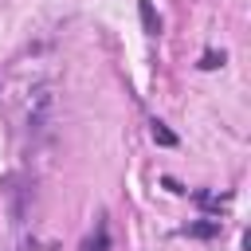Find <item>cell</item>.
Masks as SVG:
<instances>
[{
  "mask_svg": "<svg viewBox=\"0 0 251 251\" xmlns=\"http://www.w3.org/2000/svg\"><path fill=\"white\" fill-rule=\"evenodd\" d=\"M51 114H55V94L47 82H31L27 86V98H24V129L31 137L47 133L51 129Z\"/></svg>",
  "mask_w": 251,
  "mask_h": 251,
  "instance_id": "obj_1",
  "label": "cell"
},
{
  "mask_svg": "<svg viewBox=\"0 0 251 251\" xmlns=\"http://www.w3.org/2000/svg\"><path fill=\"white\" fill-rule=\"evenodd\" d=\"M106 247H110V227H106V216H98V227H94V235H86L82 251H106Z\"/></svg>",
  "mask_w": 251,
  "mask_h": 251,
  "instance_id": "obj_2",
  "label": "cell"
},
{
  "mask_svg": "<svg viewBox=\"0 0 251 251\" xmlns=\"http://www.w3.org/2000/svg\"><path fill=\"white\" fill-rule=\"evenodd\" d=\"M137 12H141L145 31H149V35H161V16L153 12V4H149V0H137Z\"/></svg>",
  "mask_w": 251,
  "mask_h": 251,
  "instance_id": "obj_3",
  "label": "cell"
},
{
  "mask_svg": "<svg viewBox=\"0 0 251 251\" xmlns=\"http://www.w3.org/2000/svg\"><path fill=\"white\" fill-rule=\"evenodd\" d=\"M149 126H153V141H157V145H176V133H169V129H165V122H157V118H153Z\"/></svg>",
  "mask_w": 251,
  "mask_h": 251,
  "instance_id": "obj_4",
  "label": "cell"
},
{
  "mask_svg": "<svg viewBox=\"0 0 251 251\" xmlns=\"http://www.w3.org/2000/svg\"><path fill=\"white\" fill-rule=\"evenodd\" d=\"M184 231H188V235H216V231H220V220H208V224H188Z\"/></svg>",
  "mask_w": 251,
  "mask_h": 251,
  "instance_id": "obj_5",
  "label": "cell"
},
{
  "mask_svg": "<svg viewBox=\"0 0 251 251\" xmlns=\"http://www.w3.org/2000/svg\"><path fill=\"white\" fill-rule=\"evenodd\" d=\"M224 59H227L224 51H220V55H216V51H204V59H200V67H204V71H216V67H224Z\"/></svg>",
  "mask_w": 251,
  "mask_h": 251,
  "instance_id": "obj_6",
  "label": "cell"
}]
</instances>
